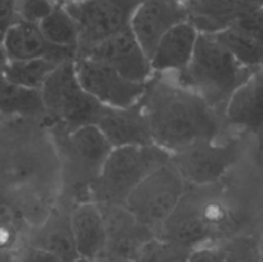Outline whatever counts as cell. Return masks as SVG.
Here are the masks:
<instances>
[{
	"label": "cell",
	"mask_w": 263,
	"mask_h": 262,
	"mask_svg": "<svg viewBox=\"0 0 263 262\" xmlns=\"http://www.w3.org/2000/svg\"><path fill=\"white\" fill-rule=\"evenodd\" d=\"M180 3H182V4H187V3L190 2H194V0H179Z\"/></svg>",
	"instance_id": "obj_36"
},
{
	"label": "cell",
	"mask_w": 263,
	"mask_h": 262,
	"mask_svg": "<svg viewBox=\"0 0 263 262\" xmlns=\"http://www.w3.org/2000/svg\"><path fill=\"white\" fill-rule=\"evenodd\" d=\"M57 5L54 0H17L18 20L39 25Z\"/></svg>",
	"instance_id": "obj_27"
},
{
	"label": "cell",
	"mask_w": 263,
	"mask_h": 262,
	"mask_svg": "<svg viewBox=\"0 0 263 262\" xmlns=\"http://www.w3.org/2000/svg\"><path fill=\"white\" fill-rule=\"evenodd\" d=\"M140 102L152 141L170 154L221 138L228 126L223 115L167 74L153 73Z\"/></svg>",
	"instance_id": "obj_1"
},
{
	"label": "cell",
	"mask_w": 263,
	"mask_h": 262,
	"mask_svg": "<svg viewBox=\"0 0 263 262\" xmlns=\"http://www.w3.org/2000/svg\"><path fill=\"white\" fill-rule=\"evenodd\" d=\"M170 159L171 154L154 144L113 148L92 186L91 200L123 203L146 175Z\"/></svg>",
	"instance_id": "obj_5"
},
{
	"label": "cell",
	"mask_w": 263,
	"mask_h": 262,
	"mask_svg": "<svg viewBox=\"0 0 263 262\" xmlns=\"http://www.w3.org/2000/svg\"><path fill=\"white\" fill-rule=\"evenodd\" d=\"M241 153L239 140L221 138L203 140L171 154V162L185 182L197 186L217 184L238 162Z\"/></svg>",
	"instance_id": "obj_9"
},
{
	"label": "cell",
	"mask_w": 263,
	"mask_h": 262,
	"mask_svg": "<svg viewBox=\"0 0 263 262\" xmlns=\"http://www.w3.org/2000/svg\"><path fill=\"white\" fill-rule=\"evenodd\" d=\"M223 262H261V240L254 235H236L222 243Z\"/></svg>",
	"instance_id": "obj_26"
},
{
	"label": "cell",
	"mask_w": 263,
	"mask_h": 262,
	"mask_svg": "<svg viewBox=\"0 0 263 262\" xmlns=\"http://www.w3.org/2000/svg\"><path fill=\"white\" fill-rule=\"evenodd\" d=\"M143 0H76L64 4L79 28L77 55L95 44L130 28Z\"/></svg>",
	"instance_id": "obj_8"
},
{
	"label": "cell",
	"mask_w": 263,
	"mask_h": 262,
	"mask_svg": "<svg viewBox=\"0 0 263 262\" xmlns=\"http://www.w3.org/2000/svg\"><path fill=\"white\" fill-rule=\"evenodd\" d=\"M14 262H62L58 257L45 249L26 244L18 253Z\"/></svg>",
	"instance_id": "obj_31"
},
{
	"label": "cell",
	"mask_w": 263,
	"mask_h": 262,
	"mask_svg": "<svg viewBox=\"0 0 263 262\" xmlns=\"http://www.w3.org/2000/svg\"><path fill=\"white\" fill-rule=\"evenodd\" d=\"M198 36L199 32L189 21L177 23L167 31L149 58L152 72L175 76L181 73L192 59Z\"/></svg>",
	"instance_id": "obj_16"
},
{
	"label": "cell",
	"mask_w": 263,
	"mask_h": 262,
	"mask_svg": "<svg viewBox=\"0 0 263 262\" xmlns=\"http://www.w3.org/2000/svg\"><path fill=\"white\" fill-rule=\"evenodd\" d=\"M216 185L186 184L181 199L156 238L186 249L217 241L228 213Z\"/></svg>",
	"instance_id": "obj_3"
},
{
	"label": "cell",
	"mask_w": 263,
	"mask_h": 262,
	"mask_svg": "<svg viewBox=\"0 0 263 262\" xmlns=\"http://www.w3.org/2000/svg\"><path fill=\"white\" fill-rule=\"evenodd\" d=\"M77 57L102 62L131 81L146 84L153 76L151 61L130 28L95 44Z\"/></svg>",
	"instance_id": "obj_12"
},
{
	"label": "cell",
	"mask_w": 263,
	"mask_h": 262,
	"mask_svg": "<svg viewBox=\"0 0 263 262\" xmlns=\"http://www.w3.org/2000/svg\"><path fill=\"white\" fill-rule=\"evenodd\" d=\"M64 63V62H63ZM62 64L61 62L50 58L22 59V61H8L2 74L9 81L27 87L40 90L49 74Z\"/></svg>",
	"instance_id": "obj_23"
},
{
	"label": "cell",
	"mask_w": 263,
	"mask_h": 262,
	"mask_svg": "<svg viewBox=\"0 0 263 262\" xmlns=\"http://www.w3.org/2000/svg\"><path fill=\"white\" fill-rule=\"evenodd\" d=\"M74 71L81 86L103 105L130 107L143 97L146 84L131 81L102 62L86 57L74 59Z\"/></svg>",
	"instance_id": "obj_10"
},
{
	"label": "cell",
	"mask_w": 263,
	"mask_h": 262,
	"mask_svg": "<svg viewBox=\"0 0 263 262\" xmlns=\"http://www.w3.org/2000/svg\"><path fill=\"white\" fill-rule=\"evenodd\" d=\"M37 26L44 38L50 44L77 50L79 28L63 4L57 5L53 12L46 15Z\"/></svg>",
	"instance_id": "obj_24"
},
{
	"label": "cell",
	"mask_w": 263,
	"mask_h": 262,
	"mask_svg": "<svg viewBox=\"0 0 263 262\" xmlns=\"http://www.w3.org/2000/svg\"><path fill=\"white\" fill-rule=\"evenodd\" d=\"M254 72L239 63L215 35L199 32L189 64L175 80L223 115L234 92Z\"/></svg>",
	"instance_id": "obj_2"
},
{
	"label": "cell",
	"mask_w": 263,
	"mask_h": 262,
	"mask_svg": "<svg viewBox=\"0 0 263 262\" xmlns=\"http://www.w3.org/2000/svg\"><path fill=\"white\" fill-rule=\"evenodd\" d=\"M234 25L263 41V5L247 14L246 17L240 18Z\"/></svg>",
	"instance_id": "obj_30"
},
{
	"label": "cell",
	"mask_w": 263,
	"mask_h": 262,
	"mask_svg": "<svg viewBox=\"0 0 263 262\" xmlns=\"http://www.w3.org/2000/svg\"><path fill=\"white\" fill-rule=\"evenodd\" d=\"M57 144L63 162L64 186L73 204L91 200V189L112 145L95 125L72 131L55 128Z\"/></svg>",
	"instance_id": "obj_4"
},
{
	"label": "cell",
	"mask_w": 263,
	"mask_h": 262,
	"mask_svg": "<svg viewBox=\"0 0 263 262\" xmlns=\"http://www.w3.org/2000/svg\"><path fill=\"white\" fill-rule=\"evenodd\" d=\"M186 188L171 159L146 175L133 190L123 204L140 225L156 234L170 217Z\"/></svg>",
	"instance_id": "obj_7"
},
{
	"label": "cell",
	"mask_w": 263,
	"mask_h": 262,
	"mask_svg": "<svg viewBox=\"0 0 263 262\" xmlns=\"http://www.w3.org/2000/svg\"><path fill=\"white\" fill-rule=\"evenodd\" d=\"M226 125L247 131L263 128V68L248 77L229 100L223 112Z\"/></svg>",
	"instance_id": "obj_19"
},
{
	"label": "cell",
	"mask_w": 263,
	"mask_h": 262,
	"mask_svg": "<svg viewBox=\"0 0 263 262\" xmlns=\"http://www.w3.org/2000/svg\"><path fill=\"white\" fill-rule=\"evenodd\" d=\"M189 251L154 236L144 244L136 262H186Z\"/></svg>",
	"instance_id": "obj_25"
},
{
	"label": "cell",
	"mask_w": 263,
	"mask_h": 262,
	"mask_svg": "<svg viewBox=\"0 0 263 262\" xmlns=\"http://www.w3.org/2000/svg\"><path fill=\"white\" fill-rule=\"evenodd\" d=\"M72 2H76V0H72Z\"/></svg>",
	"instance_id": "obj_37"
},
{
	"label": "cell",
	"mask_w": 263,
	"mask_h": 262,
	"mask_svg": "<svg viewBox=\"0 0 263 262\" xmlns=\"http://www.w3.org/2000/svg\"><path fill=\"white\" fill-rule=\"evenodd\" d=\"M71 228L79 257L98 259L107 244L104 220L94 200H85L71 207Z\"/></svg>",
	"instance_id": "obj_20"
},
{
	"label": "cell",
	"mask_w": 263,
	"mask_h": 262,
	"mask_svg": "<svg viewBox=\"0 0 263 262\" xmlns=\"http://www.w3.org/2000/svg\"><path fill=\"white\" fill-rule=\"evenodd\" d=\"M222 243H208L190 249L186 262H223Z\"/></svg>",
	"instance_id": "obj_28"
},
{
	"label": "cell",
	"mask_w": 263,
	"mask_h": 262,
	"mask_svg": "<svg viewBox=\"0 0 263 262\" xmlns=\"http://www.w3.org/2000/svg\"><path fill=\"white\" fill-rule=\"evenodd\" d=\"M7 62H8V58L4 53V49H3V46L0 45V73H2L3 69H4Z\"/></svg>",
	"instance_id": "obj_32"
},
{
	"label": "cell",
	"mask_w": 263,
	"mask_h": 262,
	"mask_svg": "<svg viewBox=\"0 0 263 262\" xmlns=\"http://www.w3.org/2000/svg\"><path fill=\"white\" fill-rule=\"evenodd\" d=\"M112 148L153 144L148 121L139 100L130 107H100L94 123Z\"/></svg>",
	"instance_id": "obj_14"
},
{
	"label": "cell",
	"mask_w": 263,
	"mask_h": 262,
	"mask_svg": "<svg viewBox=\"0 0 263 262\" xmlns=\"http://www.w3.org/2000/svg\"><path fill=\"white\" fill-rule=\"evenodd\" d=\"M212 35H215L244 67L252 71L263 68V41L256 36L235 25Z\"/></svg>",
	"instance_id": "obj_21"
},
{
	"label": "cell",
	"mask_w": 263,
	"mask_h": 262,
	"mask_svg": "<svg viewBox=\"0 0 263 262\" xmlns=\"http://www.w3.org/2000/svg\"><path fill=\"white\" fill-rule=\"evenodd\" d=\"M17 21V0H0V45L9 28Z\"/></svg>",
	"instance_id": "obj_29"
},
{
	"label": "cell",
	"mask_w": 263,
	"mask_h": 262,
	"mask_svg": "<svg viewBox=\"0 0 263 262\" xmlns=\"http://www.w3.org/2000/svg\"><path fill=\"white\" fill-rule=\"evenodd\" d=\"M110 262H135V261H131V259H117V261H110Z\"/></svg>",
	"instance_id": "obj_34"
},
{
	"label": "cell",
	"mask_w": 263,
	"mask_h": 262,
	"mask_svg": "<svg viewBox=\"0 0 263 262\" xmlns=\"http://www.w3.org/2000/svg\"><path fill=\"white\" fill-rule=\"evenodd\" d=\"M71 207L57 208L28 234L27 244L45 249L62 262H74L79 258L71 228Z\"/></svg>",
	"instance_id": "obj_18"
},
{
	"label": "cell",
	"mask_w": 263,
	"mask_h": 262,
	"mask_svg": "<svg viewBox=\"0 0 263 262\" xmlns=\"http://www.w3.org/2000/svg\"><path fill=\"white\" fill-rule=\"evenodd\" d=\"M74 262H99L98 259H90V258H84V257H79Z\"/></svg>",
	"instance_id": "obj_33"
},
{
	"label": "cell",
	"mask_w": 263,
	"mask_h": 262,
	"mask_svg": "<svg viewBox=\"0 0 263 262\" xmlns=\"http://www.w3.org/2000/svg\"><path fill=\"white\" fill-rule=\"evenodd\" d=\"M263 5V0H194L185 4L198 32L217 33Z\"/></svg>",
	"instance_id": "obj_17"
},
{
	"label": "cell",
	"mask_w": 263,
	"mask_h": 262,
	"mask_svg": "<svg viewBox=\"0 0 263 262\" xmlns=\"http://www.w3.org/2000/svg\"><path fill=\"white\" fill-rule=\"evenodd\" d=\"M40 94L45 115L64 131L92 125L102 107L80 84L74 61L59 64L45 80Z\"/></svg>",
	"instance_id": "obj_6"
},
{
	"label": "cell",
	"mask_w": 263,
	"mask_h": 262,
	"mask_svg": "<svg viewBox=\"0 0 263 262\" xmlns=\"http://www.w3.org/2000/svg\"><path fill=\"white\" fill-rule=\"evenodd\" d=\"M0 112L22 116L45 115L40 90L20 86L0 73Z\"/></svg>",
	"instance_id": "obj_22"
},
{
	"label": "cell",
	"mask_w": 263,
	"mask_h": 262,
	"mask_svg": "<svg viewBox=\"0 0 263 262\" xmlns=\"http://www.w3.org/2000/svg\"><path fill=\"white\" fill-rule=\"evenodd\" d=\"M8 61L33 58H50L61 63L74 61L76 49L61 48L49 43L37 25L18 20L5 35L2 43Z\"/></svg>",
	"instance_id": "obj_15"
},
{
	"label": "cell",
	"mask_w": 263,
	"mask_h": 262,
	"mask_svg": "<svg viewBox=\"0 0 263 262\" xmlns=\"http://www.w3.org/2000/svg\"><path fill=\"white\" fill-rule=\"evenodd\" d=\"M184 21L187 10L179 0H143L134 12L130 30L151 58L162 36Z\"/></svg>",
	"instance_id": "obj_13"
},
{
	"label": "cell",
	"mask_w": 263,
	"mask_h": 262,
	"mask_svg": "<svg viewBox=\"0 0 263 262\" xmlns=\"http://www.w3.org/2000/svg\"><path fill=\"white\" fill-rule=\"evenodd\" d=\"M261 262H263V241H261Z\"/></svg>",
	"instance_id": "obj_35"
},
{
	"label": "cell",
	"mask_w": 263,
	"mask_h": 262,
	"mask_svg": "<svg viewBox=\"0 0 263 262\" xmlns=\"http://www.w3.org/2000/svg\"><path fill=\"white\" fill-rule=\"evenodd\" d=\"M104 220L107 244L99 262L138 259L144 244L154 234L135 220L123 203H98Z\"/></svg>",
	"instance_id": "obj_11"
}]
</instances>
